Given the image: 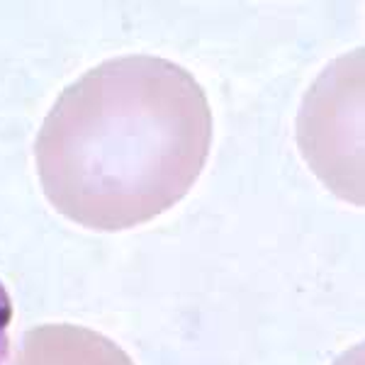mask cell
<instances>
[{
  "mask_svg": "<svg viewBox=\"0 0 365 365\" xmlns=\"http://www.w3.org/2000/svg\"><path fill=\"white\" fill-rule=\"evenodd\" d=\"M10 365H134L113 339L78 324H42L25 331Z\"/></svg>",
  "mask_w": 365,
  "mask_h": 365,
  "instance_id": "cell-2",
  "label": "cell"
},
{
  "mask_svg": "<svg viewBox=\"0 0 365 365\" xmlns=\"http://www.w3.org/2000/svg\"><path fill=\"white\" fill-rule=\"evenodd\" d=\"M10 324H13V299L0 280V365H5L10 353Z\"/></svg>",
  "mask_w": 365,
  "mask_h": 365,
  "instance_id": "cell-3",
  "label": "cell"
},
{
  "mask_svg": "<svg viewBox=\"0 0 365 365\" xmlns=\"http://www.w3.org/2000/svg\"><path fill=\"white\" fill-rule=\"evenodd\" d=\"M205 88L151 54L108 58L58 93L34 139L44 195L66 220L125 232L175 207L212 146Z\"/></svg>",
  "mask_w": 365,
  "mask_h": 365,
  "instance_id": "cell-1",
  "label": "cell"
}]
</instances>
